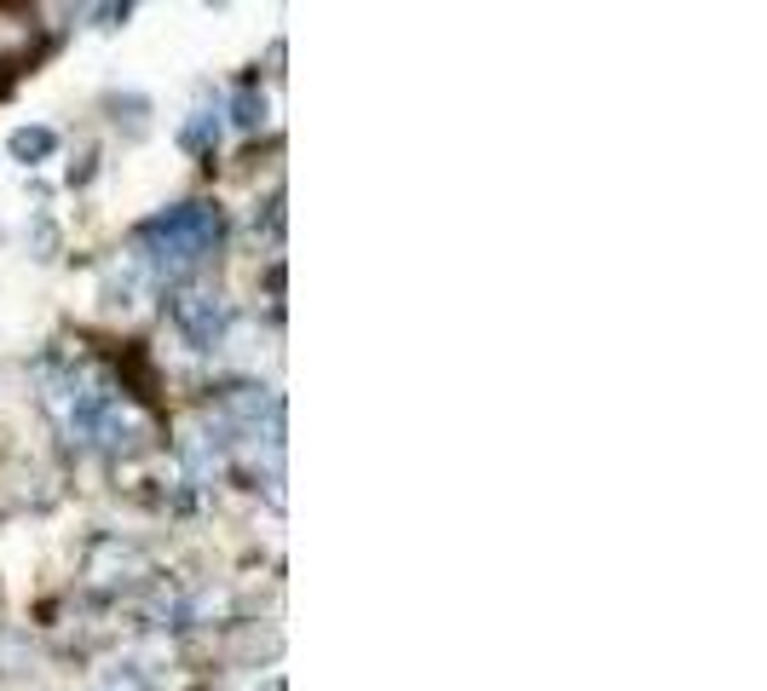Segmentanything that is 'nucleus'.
<instances>
[{"mask_svg": "<svg viewBox=\"0 0 767 691\" xmlns=\"http://www.w3.org/2000/svg\"><path fill=\"white\" fill-rule=\"evenodd\" d=\"M226 242V214L208 208V202H185V208H168L139 226L133 248H139V266H145L156 282H179L191 277L196 266H208Z\"/></svg>", "mask_w": 767, "mask_h": 691, "instance_id": "nucleus-1", "label": "nucleus"}, {"mask_svg": "<svg viewBox=\"0 0 767 691\" xmlns=\"http://www.w3.org/2000/svg\"><path fill=\"white\" fill-rule=\"evenodd\" d=\"M87 582L105 587V594H128V587H151L156 565L145 547L121 542V536H93L87 542Z\"/></svg>", "mask_w": 767, "mask_h": 691, "instance_id": "nucleus-2", "label": "nucleus"}, {"mask_svg": "<svg viewBox=\"0 0 767 691\" xmlns=\"http://www.w3.org/2000/svg\"><path fill=\"white\" fill-rule=\"evenodd\" d=\"M173 329H179V340H185L191 352H214V346L226 340V329H231V306L219 294H208V289H191V294L173 300Z\"/></svg>", "mask_w": 767, "mask_h": 691, "instance_id": "nucleus-3", "label": "nucleus"}, {"mask_svg": "<svg viewBox=\"0 0 767 691\" xmlns=\"http://www.w3.org/2000/svg\"><path fill=\"white\" fill-rule=\"evenodd\" d=\"M7 150H12V161H24V168H40V161L58 156V133L52 128H17L7 138Z\"/></svg>", "mask_w": 767, "mask_h": 691, "instance_id": "nucleus-4", "label": "nucleus"}, {"mask_svg": "<svg viewBox=\"0 0 767 691\" xmlns=\"http://www.w3.org/2000/svg\"><path fill=\"white\" fill-rule=\"evenodd\" d=\"M214 145H219V116H214V110H191V121L179 128V150L214 156Z\"/></svg>", "mask_w": 767, "mask_h": 691, "instance_id": "nucleus-5", "label": "nucleus"}, {"mask_svg": "<svg viewBox=\"0 0 767 691\" xmlns=\"http://www.w3.org/2000/svg\"><path fill=\"white\" fill-rule=\"evenodd\" d=\"M231 121L242 133H254L260 121H266V98H260L254 87H237V98H231Z\"/></svg>", "mask_w": 767, "mask_h": 691, "instance_id": "nucleus-6", "label": "nucleus"}, {"mask_svg": "<svg viewBox=\"0 0 767 691\" xmlns=\"http://www.w3.org/2000/svg\"><path fill=\"white\" fill-rule=\"evenodd\" d=\"M98 691H156V686H151V675L139 663H121V668H110V675H105V686H98Z\"/></svg>", "mask_w": 767, "mask_h": 691, "instance_id": "nucleus-7", "label": "nucleus"}, {"mask_svg": "<svg viewBox=\"0 0 767 691\" xmlns=\"http://www.w3.org/2000/svg\"><path fill=\"white\" fill-rule=\"evenodd\" d=\"M93 161H98L93 150H81V161H70V173H64V179H70V191H81V185L93 179Z\"/></svg>", "mask_w": 767, "mask_h": 691, "instance_id": "nucleus-8", "label": "nucleus"}]
</instances>
